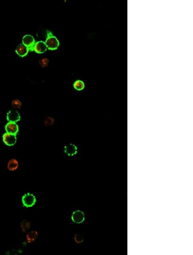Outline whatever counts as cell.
Wrapping results in <instances>:
<instances>
[{"instance_id":"obj_7","label":"cell","mask_w":193,"mask_h":255,"mask_svg":"<svg viewBox=\"0 0 193 255\" xmlns=\"http://www.w3.org/2000/svg\"><path fill=\"white\" fill-rule=\"evenodd\" d=\"M5 130L7 133L17 135L19 130V128L16 122H9L6 125Z\"/></svg>"},{"instance_id":"obj_5","label":"cell","mask_w":193,"mask_h":255,"mask_svg":"<svg viewBox=\"0 0 193 255\" xmlns=\"http://www.w3.org/2000/svg\"><path fill=\"white\" fill-rule=\"evenodd\" d=\"M72 221L76 223H82L85 220V214L83 212L80 210L75 211L73 212L71 216Z\"/></svg>"},{"instance_id":"obj_17","label":"cell","mask_w":193,"mask_h":255,"mask_svg":"<svg viewBox=\"0 0 193 255\" xmlns=\"http://www.w3.org/2000/svg\"><path fill=\"white\" fill-rule=\"evenodd\" d=\"M74 240H75V242L78 243H82L84 240L83 235H80V234H76L74 237Z\"/></svg>"},{"instance_id":"obj_13","label":"cell","mask_w":193,"mask_h":255,"mask_svg":"<svg viewBox=\"0 0 193 255\" xmlns=\"http://www.w3.org/2000/svg\"><path fill=\"white\" fill-rule=\"evenodd\" d=\"M73 86H74V89H76V90H78V91H81V90H83L84 89L85 83L82 81L77 80V81H76L74 82Z\"/></svg>"},{"instance_id":"obj_10","label":"cell","mask_w":193,"mask_h":255,"mask_svg":"<svg viewBox=\"0 0 193 255\" xmlns=\"http://www.w3.org/2000/svg\"><path fill=\"white\" fill-rule=\"evenodd\" d=\"M29 48L23 44H20L18 45L16 49V53L22 57L26 56L29 53Z\"/></svg>"},{"instance_id":"obj_11","label":"cell","mask_w":193,"mask_h":255,"mask_svg":"<svg viewBox=\"0 0 193 255\" xmlns=\"http://www.w3.org/2000/svg\"><path fill=\"white\" fill-rule=\"evenodd\" d=\"M18 167V160L15 159L10 160L8 164V169L10 171H15L17 170Z\"/></svg>"},{"instance_id":"obj_15","label":"cell","mask_w":193,"mask_h":255,"mask_svg":"<svg viewBox=\"0 0 193 255\" xmlns=\"http://www.w3.org/2000/svg\"><path fill=\"white\" fill-rule=\"evenodd\" d=\"M22 102L18 100H14L12 103V107L15 109H19L21 107Z\"/></svg>"},{"instance_id":"obj_12","label":"cell","mask_w":193,"mask_h":255,"mask_svg":"<svg viewBox=\"0 0 193 255\" xmlns=\"http://www.w3.org/2000/svg\"><path fill=\"white\" fill-rule=\"evenodd\" d=\"M38 232L36 231H32L26 235L27 241L28 243H32L36 240L38 237Z\"/></svg>"},{"instance_id":"obj_8","label":"cell","mask_w":193,"mask_h":255,"mask_svg":"<svg viewBox=\"0 0 193 255\" xmlns=\"http://www.w3.org/2000/svg\"><path fill=\"white\" fill-rule=\"evenodd\" d=\"M64 151L68 156H74L77 154V148L75 144L70 143L65 146Z\"/></svg>"},{"instance_id":"obj_2","label":"cell","mask_w":193,"mask_h":255,"mask_svg":"<svg viewBox=\"0 0 193 255\" xmlns=\"http://www.w3.org/2000/svg\"><path fill=\"white\" fill-rule=\"evenodd\" d=\"M22 203L26 207H33L36 202L35 196L31 193H28L24 194L22 198Z\"/></svg>"},{"instance_id":"obj_16","label":"cell","mask_w":193,"mask_h":255,"mask_svg":"<svg viewBox=\"0 0 193 255\" xmlns=\"http://www.w3.org/2000/svg\"><path fill=\"white\" fill-rule=\"evenodd\" d=\"M54 122V120L53 118L51 117H47L44 120V124L46 126H52Z\"/></svg>"},{"instance_id":"obj_4","label":"cell","mask_w":193,"mask_h":255,"mask_svg":"<svg viewBox=\"0 0 193 255\" xmlns=\"http://www.w3.org/2000/svg\"><path fill=\"white\" fill-rule=\"evenodd\" d=\"M3 140L7 145L12 146L16 144L17 138L15 134L6 133L3 135Z\"/></svg>"},{"instance_id":"obj_14","label":"cell","mask_w":193,"mask_h":255,"mask_svg":"<svg viewBox=\"0 0 193 255\" xmlns=\"http://www.w3.org/2000/svg\"><path fill=\"white\" fill-rule=\"evenodd\" d=\"M20 226L21 228L22 232H25L29 230L31 227V224L29 221L27 220H23L20 224Z\"/></svg>"},{"instance_id":"obj_6","label":"cell","mask_w":193,"mask_h":255,"mask_svg":"<svg viewBox=\"0 0 193 255\" xmlns=\"http://www.w3.org/2000/svg\"><path fill=\"white\" fill-rule=\"evenodd\" d=\"M7 119L9 122H16L20 120L21 116L17 110H13L7 113Z\"/></svg>"},{"instance_id":"obj_9","label":"cell","mask_w":193,"mask_h":255,"mask_svg":"<svg viewBox=\"0 0 193 255\" xmlns=\"http://www.w3.org/2000/svg\"><path fill=\"white\" fill-rule=\"evenodd\" d=\"M47 46L45 42L39 41L36 43L34 47V51L36 53L41 54L46 51Z\"/></svg>"},{"instance_id":"obj_1","label":"cell","mask_w":193,"mask_h":255,"mask_svg":"<svg viewBox=\"0 0 193 255\" xmlns=\"http://www.w3.org/2000/svg\"><path fill=\"white\" fill-rule=\"evenodd\" d=\"M45 43L47 48L51 50L57 49L59 46V40L56 37L53 36V33L50 31H47V38Z\"/></svg>"},{"instance_id":"obj_3","label":"cell","mask_w":193,"mask_h":255,"mask_svg":"<svg viewBox=\"0 0 193 255\" xmlns=\"http://www.w3.org/2000/svg\"><path fill=\"white\" fill-rule=\"evenodd\" d=\"M34 38L31 35L27 34L24 36L23 38V44L29 48L31 51H34V47L35 44Z\"/></svg>"},{"instance_id":"obj_18","label":"cell","mask_w":193,"mask_h":255,"mask_svg":"<svg viewBox=\"0 0 193 255\" xmlns=\"http://www.w3.org/2000/svg\"><path fill=\"white\" fill-rule=\"evenodd\" d=\"M40 63L41 64V66L46 67L48 64V60L46 59H43L41 60V62Z\"/></svg>"}]
</instances>
